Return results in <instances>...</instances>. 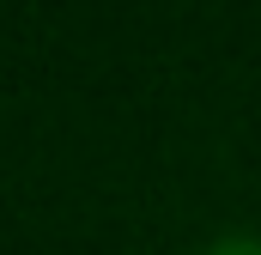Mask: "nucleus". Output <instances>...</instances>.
I'll use <instances>...</instances> for the list:
<instances>
[{"label": "nucleus", "mask_w": 261, "mask_h": 255, "mask_svg": "<svg viewBox=\"0 0 261 255\" xmlns=\"http://www.w3.org/2000/svg\"><path fill=\"white\" fill-rule=\"evenodd\" d=\"M200 255H261V237L255 231H225V237H213Z\"/></svg>", "instance_id": "nucleus-1"}]
</instances>
